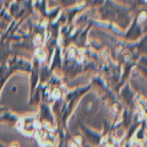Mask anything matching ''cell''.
<instances>
[{"label": "cell", "instance_id": "1", "mask_svg": "<svg viewBox=\"0 0 147 147\" xmlns=\"http://www.w3.org/2000/svg\"><path fill=\"white\" fill-rule=\"evenodd\" d=\"M38 127V124H37L36 119L28 117V118H25L24 120L20 123V129L26 134H33V132L37 130Z\"/></svg>", "mask_w": 147, "mask_h": 147}, {"label": "cell", "instance_id": "2", "mask_svg": "<svg viewBox=\"0 0 147 147\" xmlns=\"http://www.w3.org/2000/svg\"><path fill=\"white\" fill-rule=\"evenodd\" d=\"M37 58L40 59V60H44V59H45V52H44V50H42V49L37 50Z\"/></svg>", "mask_w": 147, "mask_h": 147}, {"label": "cell", "instance_id": "3", "mask_svg": "<svg viewBox=\"0 0 147 147\" xmlns=\"http://www.w3.org/2000/svg\"><path fill=\"white\" fill-rule=\"evenodd\" d=\"M60 91L59 90H54L53 92H52V97L54 98V99H58V98H60Z\"/></svg>", "mask_w": 147, "mask_h": 147}, {"label": "cell", "instance_id": "4", "mask_svg": "<svg viewBox=\"0 0 147 147\" xmlns=\"http://www.w3.org/2000/svg\"><path fill=\"white\" fill-rule=\"evenodd\" d=\"M40 42H42V38H40V36H37L36 38H34V44L36 45H39Z\"/></svg>", "mask_w": 147, "mask_h": 147}, {"label": "cell", "instance_id": "5", "mask_svg": "<svg viewBox=\"0 0 147 147\" xmlns=\"http://www.w3.org/2000/svg\"><path fill=\"white\" fill-rule=\"evenodd\" d=\"M10 147H20V145H18L17 142H13V144H12V145H11Z\"/></svg>", "mask_w": 147, "mask_h": 147}]
</instances>
